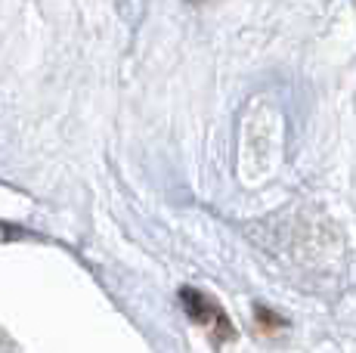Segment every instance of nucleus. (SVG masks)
Listing matches in <instances>:
<instances>
[{
	"mask_svg": "<svg viewBox=\"0 0 356 353\" xmlns=\"http://www.w3.org/2000/svg\"><path fill=\"white\" fill-rule=\"evenodd\" d=\"M180 301H183V310L189 313L193 322H198L202 329H208V335L214 341H229L236 331H232V322L229 316L223 313V307L217 301H211L208 295L195 288H180Z\"/></svg>",
	"mask_w": 356,
	"mask_h": 353,
	"instance_id": "obj_1",
	"label": "nucleus"
}]
</instances>
